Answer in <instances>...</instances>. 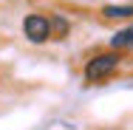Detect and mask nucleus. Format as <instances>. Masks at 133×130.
<instances>
[{"label": "nucleus", "mask_w": 133, "mask_h": 130, "mask_svg": "<svg viewBox=\"0 0 133 130\" xmlns=\"http://www.w3.org/2000/svg\"><path fill=\"white\" fill-rule=\"evenodd\" d=\"M116 62H119V57H116V54L94 57V59L85 65V77H88V79H102V77H108V74L116 68Z\"/></svg>", "instance_id": "1"}, {"label": "nucleus", "mask_w": 133, "mask_h": 130, "mask_svg": "<svg viewBox=\"0 0 133 130\" xmlns=\"http://www.w3.org/2000/svg\"><path fill=\"white\" fill-rule=\"evenodd\" d=\"M51 31H57V37H65V31H68V26H65V20L54 17V20H51Z\"/></svg>", "instance_id": "5"}, {"label": "nucleus", "mask_w": 133, "mask_h": 130, "mask_svg": "<svg viewBox=\"0 0 133 130\" xmlns=\"http://www.w3.org/2000/svg\"><path fill=\"white\" fill-rule=\"evenodd\" d=\"M105 17H133V6H105Z\"/></svg>", "instance_id": "3"}, {"label": "nucleus", "mask_w": 133, "mask_h": 130, "mask_svg": "<svg viewBox=\"0 0 133 130\" xmlns=\"http://www.w3.org/2000/svg\"><path fill=\"white\" fill-rule=\"evenodd\" d=\"M113 45H116V48H130V45H133V28L119 31V34L113 37Z\"/></svg>", "instance_id": "4"}, {"label": "nucleus", "mask_w": 133, "mask_h": 130, "mask_svg": "<svg viewBox=\"0 0 133 130\" xmlns=\"http://www.w3.org/2000/svg\"><path fill=\"white\" fill-rule=\"evenodd\" d=\"M23 31H26V37L31 43H43L51 34V23L45 17H40V14H31V17H26V23H23Z\"/></svg>", "instance_id": "2"}]
</instances>
